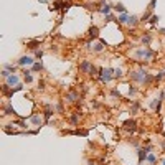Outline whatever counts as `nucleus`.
<instances>
[{"label":"nucleus","mask_w":165,"mask_h":165,"mask_svg":"<svg viewBox=\"0 0 165 165\" xmlns=\"http://www.w3.org/2000/svg\"><path fill=\"white\" fill-rule=\"evenodd\" d=\"M112 73H114V71L111 69V68H106V69H101V76H99V78H101V81H102V82H109L111 79L114 78V74H112Z\"/></svg>","instance_id":"1"},{"label":"nucleus","mask_w":165,"mask_h":165,"mask_svg":"<svg viewBox=\"0 0 165 165\" xmlns=\"http://www.w3.org/2000/svg\"><path fill=\"white\" fill-rule=\"evenodd\" d=\"M135 56L137 58H145V59H150L153 56V51L150 50V48H144V50H139V51H135Z\"/></svg>","instance_id":"2"},{"label":"nucleus","mask_w":165,"mask_h":165,"mask_svg":"<svg viewBox=\"0 0 165 165\" xmlns=\"http://www.w3.org/2000/svg\"><path fill=\"white\" fill-rule=\"evenodd\" d=\"M18 64L20 66H28V64H35V63H33V59L30 58V56H22L20 61H18Z\"/></svg>","instance_id":"3"},{"label":"nucleus","mask_w":165,"mask_h":165,"mask_svg":"<svg viewBox=\"0 0 165 165\" xmlns=\"http://www.w3.org/2000/svg\"><path fill=\"white\" fill-rule=\"evenodd\" d=\"M66 99L69 102H74L76 99H79V94L76 93V91H71V93H68V96H66Z\"/></svg>","instance_id":"4"},{"label":"nucleus","mask_w":165,"mask_h":165,"mask_svg":"<svg viewBox=\"0 0 165 165\" xmlns=\"http://www.w3.org/2000/svg\"><path fill=\"white\" fill-rule=\"evenodd\" d=\"M7 84H8V86H12V84H18V76H15V74L8 76V78H7Z\"/></svg>","instance_id":"5"},{"label":"nucleus","mask_w":165,"mask_h":165,"mask_svg":"<svg viewBox=\"0 0 165 165\" xmlns=\"http://www.w3.org/2000/svg\"><path fill=\"white\" fill-rule=\"evenodd\" d=\"M127 20H129V15H127V13H121V15L117 17L119 23H127Z\"/></svg>","instance_id":"6"},{"label":"nucleus","mask_w":165,"mask_h":165,"mask_svg":"<svg viewBox=\"0 0 165 165\" xmlns=\"http://www.w3.org/2000/svg\"><path fill=\"white\" fill-rule=\"evenodd\" d=\"M98 27H91L89 28V38H98Z\"/></svg>","instance_id":"7"},{"label":"nucleus","mask_w":165,"mask_h":165,"mask_svg":"<svg viewBox=\"0 0 165 165\" xmlns=\"http://www.w3.org/2000/svg\"><path fill=\"white\" fill-rule=\"evenodd\" d=\"M124 126H126V129H132V130H135V121H126L124 122Z\"/></svg>","instance_id":"8"},{"label":"nucleus","mask_w":165,"mask_h":165,"mask_svg":"<svg viewBox=\"0 0 165 165\" xmlns=\"http://www.w3.org/2000/svg\"><path fill=\"white\" fill-rule=\"evenodd\" d=\"M147 152H149V149H142V150H139V158H140V162L147 157Z\"/></svg>","instance_id":"9"},{"label":"nucleus","mask_w":165,"mask_h":165,"mask_svg":"<svg viewBox=\"0 0 165 165\" xmlns=\"http://www.w3.org/2000/svg\"><path fill=\"white\" fill-rule=\"evenodd\" d=\"M114 8L117 10L119 13H126V7H124L122 4H116V5H114Z\"/></svg>","instance_id":"10"},{"label":"nucleus","mask_w":165,"mask_h":165,"mask_svg":"<svg viewBox=\"0 0 165 165\" xmlns=\"http://www.w3.org/2000/svg\"><path fill=\"white\" fill-rule=\"evenodd\" d=\"M99 12H101V13H104V15H106V13L109 15V12H111V5H107V4H106L102 8H99Z\"/></svg>","instance_id":"11"},{"label":"nucleus","mask_w":165,"mask_h":165,"mask_svg":"<svg viewBox=\"0 0 165 165\" xmlns=\"http://www.w3.org/2000/svg\"><path fill=\"white\" fill-rule=\"evenodd\" d=\"M137 17H135V15H129V20H127V23H129V25H135V23H137Z\"/></svg>","instance_id":"12"},{"label":"nucleus","mask_w":165,"mask_h":165,"mask_svg":"<svg viewBox=\"0 0 165 165\" xmlns=\"http://www.w3.org/2000/svg\"><path fill=\"white\" fill-rule=\"evenodd\" d=\"M150 40H152V36H150V35H145V36H142V43L149 45V43H150Z\"/></svg>","instance_id":"13"},{"label":"nucleus","mask_w":165,"mask_h":165,"mask_svg":"<svg viewBox=\"0 0 165 165\" xmlns=\"http://www.w3.org/2000/svg\"><path fill=\"white\" fill-rule=\"evenodd\" d=\"M41 69H43V64H41V63H35V64H33V71H41Z\"/></svg>","instance_id":"14"},{"label":"nucleus","mask_w":165,"mask_h":165,"mask_svg":"<svg viewBox=\"0 0 165 165\" xmlns=\"http://www.w3.org/2000/svg\"><path fill=\"white\" fill-rule=\"evenodd\" d=\"M32 121H33V124H36V126H38V124H41V119H40L38 116H33Z\"/></svg>","instance_id":"15"},{"label":"nucleus","mask_w":165,"mask_h":165,"mask_svg":"<svg viewBox=\"0 0 165 165\" xmlns=\"http://www.w3.org/2000/svg\"><path fill=\"white\" fill-rule=\"evenodd\" d=\"M27 46H28V48H32V50H35V48L38 46V41H30V43H28Z\"/></svg>","instance_id":"16"},{"label":"nucleus","mask_w":165,"mask_h":165,"mask_svg":"<svg viewBox=\"0 0 165 165\" xmlns=\"http://www.w3.org/2000/svg\"><path fill=\"white\" fill-rule=\"evenodd\" d=\"M158 20H160V17H157V15H153V17H150V20H149V22H150V23H157Z\"/></svg>","instance_id":"17"},{"label":"nucleus","mask_w":165,"mask_h":165,"mask_svg":"<svg viewBox=\"0 0 165 165\" xmlns=\"http://www.w3.org/2000/svg\"><path fill=\"white\" fill-rule=\"evenodd\" d=\"M122 76V69H114V78H121Z\"/></svg>","instance_id":"18"},{"label":"nucleus","mask_w":165,"mask_h":165,"mask_svg":"<svg viewBox=\"0 0 165 165\" xmlns=\"http://www.w3.org/2000/svg\"><path fill=\"white\" fill-rule=\"evenodd\" d=\"M51 114H53V111H51V109H46V111H45V117H46V119H50Z\"/></svg>","instance_id":"19"},{"label":"nucleus","mask_w":165,"mask_h":165,"mask_svg":"<svg viewBox=\"0 0 165 165\" xmlns=\"http://www.w3.org/2000/svg\"><path fill=\"white\" fill-rule=\"evenodd\" d=\"M2 76H4V78H8V76H12V74H10V71H8V69H4V71H2Z\"/></svg>","instance_id":"20"},{"label":"nucleus","mask_w":165,"mask_h":165,"mask_svg":"<svg viewBox=\"0 0 165 165\" xmlns=\"http://www.w3.org/2000/svg\"><path fill=\"white\" fill-rule=\"evenodd\" d=\"M147 158H149V162H150V163H155V155H149Z\"/></svg>","instance_id":"21"},{"label":"nucleus","mask_w":165,"mask_h":165,"mask_svg":"<svg viewBox=\"0 0 165 165\" xmlns=\"http://www.w3.org/2000/svg\"><path fill=\"white\" fill-rule=\"evenodd\" d=\"M25 79H27V82H32V81H33L32 74H25Z\"/></svg>","instance_id":"22"},{"label":"nucleus","mask_w":165,"mask_h":165,"mask_svg":"<svg viewBox=\"0 0 165 165\" xmlns=\"http://www.w3.org/2000/svg\"><path fill=\"white\" fill-rule=\"evenodd\" d=\"M149 17H150V10H149V12H147V13H144V17H142V20H144V22H145V20L149 18Z\"/></svg>","instance_id":"23"},{"label":"nucleus","mask_w":165,"mask_h":165,"mask_svg":"<svg viewBox=\"0 0 165 165\" xmlns=\"http://www.w3.org/2000/svg\"><path fill=\"white\" fill-rule=\"evenodd\" d=\"M112 96H114V98H119L121 94H119V91H117V89H112Z\"/></svg>","instance_id":"24"},{"label":"nucleus","mask_w":165,"mask_h":165,"mask_svg":"<svg viewBox=\"0 0 165 165\" xmlns=\"http://www.w3.org/2000/svg\"><path fill=\"white\" fill-rule=\"evenodd\" d=\"M155 4H157V0H150V7H149V8H150V10H152V8H153V7H155Z\"/></svg>","instance_id":"25"},{"label":"nucleus","mask_w":165,"mask_h":165,"mask_svg":"<svg viewBox=\"0 0 165 165\" xmlns=\"http://www.w3.org/2000/svg\"><path fill=\"white\" fill-rule=\"evenodd\" d=\"M35 55H36V58H41V56H43V51L36 50V53H35Z\"/></svg>","instance_id":"26"},{"label":"nucleus","mask_w":165,"mask_h":165,"mask_svg":"<svg viewBox=\"0 0 165 165\" xmlns=\"http://www.w3.org/2000/svg\"><path fill=\"white\" fill-rule=\"evenodd\" d=\"M71 122H73V124H78V116H73V117H71Z\"/></svg>","instance_id":"27"},{"label":"nucleus","mask_w":165,"mask_h":165,"mask_svg":"<svg viewBox=\"0 0 165 165\" xmlns=\"http://www.w3.org/2000/svg\"><path fill=\"white\" fill-rule=\"evenodd\" d=\"M111 20H114V17H112V15H107L106 17V22H111Z\"/></svg>","instance_id":"28"},{"label":"nucleus","mask_w":165,"mask_h":165,"mask_svg":"<svg viewBox=\"0 0 165 165\" xmlns=\"http://www.w3.org/2000/svg\"><path fill=\"white\" fill-rule=\"evenodd\" d=\"M135 91H137L135 88H130V89H129V93H130V94H135Z\"/></svg>","instance_id":"29"},{"label":"nucleus","mask_w":165,"mask_h":165,"mask_svg":"<svg viewBox=\"0 0 165 165\" xmlns=\"http://www.w3.org/2000/svg\"><path fill=\"white\" fill-rule=\"evenodd\" d=\"M160 33H163V35H165V28H162V30H160Z\"/></svg>","instance_id":"30"},{"label":"nucleus","mask_w":165,"mask_h":165,"mask_svg":"<svg viewBox=\"0 0 165 165\" xmlns=\"http://www.w3.org/2000/svg\"><path fill=\"white\" fill-rule=\"evenodd\" d=\"M163 165H165V160H163Z\"/></svg>","instance_id":"31"},{"label":"nucleus","mask_w":165,"mask_h":165,"mask_svg":"<svg viewBox=\"0 0 165 165\" xmlns=\"http://www.w3.org/2000/svg\"><path fill=\"white\" fill-rule=\"evenodd\" d=\"M163 76H165V74H163Z\"/></svg>","instance_id":"32"}]
</instances>
